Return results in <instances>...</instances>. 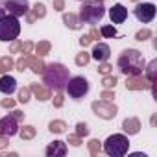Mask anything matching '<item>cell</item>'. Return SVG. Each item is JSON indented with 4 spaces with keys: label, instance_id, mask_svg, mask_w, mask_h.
I'll return each instance as SVG.
<instances>
[{
    "label": "cell",
    "instance_id": "cell-46",
    "mask_svg": "<svg viewBox=\"0 0 157 157\" xmlns=\"http://www.w3.org/2000/svg\"><path fill=\"white\" fill-rule=\"evenodd\" d=\"M11 115H13V117H15V118H17V122H19V120H22V118H24V113H22V111H19V109H15V111H13V113H11Z\"/></svg>",
    "mask_w": 157,
    "mask_h": 157
},
{
    "label": "cell",
    "instance_id": "cell-38",
    "mask_svg": "<svg viewBox=\"0 0 157 157\" xmlns=\"http://www.w3.org/2000/svg\"><path fill=\"white\" fill-rule=\"evenodd\" d=\"M0 105H2L4 109H13L15 107V100L13 98H4L2 102H0Z\"/></svg>",
    "mask_w": 157,
    "mask_h": 157
},
{
    "label": "cell",
    "instance_id": "cell-33",
    "mask_svg": "<svg viewBox=\"0 0 157 157\" xmlns=\"http://www.w3.org/2000/svg\"><path fill=\"white\" fill-rule=\"evenodd\" d=\"M148 37H151V32H150L148 28H142V30H139V32L135 33V39H137V41H146Z\"/></svg>",
    "mask_w": 157,
    "mask_h": 157
},
{
    "label": "cell",
    "instance_id": "cell-18",
    "mask_svg": "<svg viewBox=\"0 0 157 157\" xmlns=\"http://www.w3.org/2000/svg\"><path fill=\"white\" fill-rule=\"evenodd\" d=\"M63 22L70 30H82V26H83V22L80 21V17H78L76 13H65L63 15Z\"/></svg>",
    "mask_w": 157,
    "mask_h": 157
},
{
    "label": "cell",
    "instance_id": "cell-4",
    "mask_svg": "<svg viewBox=\"0 0 157 157\" xmlns=\"http://www.w3.org/2000/svg\"><path fill=\"white\" fill-rule=\"evenodd\" d=\"M102 150H104L107 155H111V157H122V155H126L128 150H129V140H128L126 135L115 133V135H109V137L105 139Z\"/></svg>",
    "mask_w": 157,
    "mask_h": 157
},
{
    "label": "cell",
    "instance_id": "cell-20",
    "mask_svg": "<svg viewBox=\"0 0 157 157\" xmlns=\"http://www.w3.org/2000/svg\"><path fill=\"white\" fill-rule=\"evenodd\" d=\"M13 67H15V61L11 59V56H4V57H0V74H8Z\"/></svg>",
    "mask_w": 157,
    "mask_h": 157
},
{
    "label": "cell",
    "instance_id": "cell-31",
    "mask_svg": "<svg viewBox=\"0 0 157 157\" xmlns=\"http://www.w3.org/2000/svg\"><path fill=\"white\" fill-rule=\"evenodd\" d=\"M76 135H78V137H82V139L89 135V128H87L85 122H78V124H76Z\"/></svg>",
    "mask_w": 157,
    "mask_h": 157
},
{
    "label": "cell",
    "instance_id": "cell-6",
    "mask_svg": "<svg viewBox=\"0 0 157 157\" xmlns=\"http://www.w3.org/2000/svg\"><path fill=\"white\" fill-rule=\"evenodd\" d=\"M65 89L72 100H82L89 93V82L83 76H74V78H68Z\"/></svg>",
    "mask_w": 157,
    "mask_h": 157
},
{
    "label": "cell",
    "instance_id": "cell-35",
    "mask_svg": "<svg viewBox=\"0 0 157 157\" xmlns=\"http://www.w3.org/2000/svg\"><path fill=\"white\" fill-rule=\"evenodd\" d=\"M32 50H33V43L32 41L21 43V54H32Z\"/></svg>",
    "mask_w": 157,
    "mask_h": 157
},
{
    "label": "cell",
    "instance_id": "cell-11",
    "mask_svg": "<svg viewBox=\"0 0 157 157\" xmlns=\"http://www.w3.org/2000/svg\"><path fill=\"white\" fill-rule=\"evenodd\" d=\"M150 82L146 80V76L139 74V76H129L126 80V89L128 91H144V89H150Z\"/></svg>",
    "mask_w": 157,
    "mask_h": 157
},
{
    "label": "cell",
    "instance_id": "cell-32",
    "mask_svg": "<svg viewBox=\"0 0 157 157\" xmlns=\"http://www.w3.org/2000/svg\"><path fill=\"white\" fill-rule=\"evenodd\" d=\"M30 94H32L30 87H22V89L19 91V102H21V104H26V102H30Z\"/></svg>",
    "mask_w": 157,
    "mask_h": 157
},
{
    "label": "cell",
    "instance_id": "cell-24",
    "mask_svg": "<svg viewBox=\"0 0 157 157\" xmlns=\"http://www.w3.org/2000/svg\"><path fill=\"white\" fill-rule=\"evenodd\" d=\"M48 129H50L52 133H63V131L67 129V124H65L63 120H52V122L48 124Z\"/></svg>",
    "mask_w": 157,
    "mask_h": 157
},
{
    "label": "cell",
    "instance_id": "cell-29",
    "mask_svg": "<svg viewBox=\"0 0 157 157\" xmlns=\"http://www.w3.org/2000/svg\"><path fill=\"white\" fill-rule=\"evenodd\" d=\"M15 68L19 72H24V68H28V54H22L17 61H15Z\"/></svg>",
    "mask_w": 157,
    "mask_h": 157
},
{
    "label": "cell",
    "instance_id": "cell-7",
    "mask_svg": "<svg viewBox=\"0 0 157 157\" xmlns=\"http://www.w3.org/2000/svg\"><path fill=\"white\" fill-rule=\"evenodd\" d=\"M91 109H93V113L96 117H100L104 120H113L117 117V113H118V107L109 100H94L91 104Z\"/></svg>",
    "mask_w": 157,
    "mask_h": 157
},
{
    "label": "cell",
    "instance_id": "cell-25",
    "mask_svg": "<svg viewBox=\"0 0 157 157\" xmlns=\"http://www.w3.org/2000/svg\"><path fill=\"white\" fill-rule=\"evenodd\" d=\"M74 61H76L78 67H85V65H89V61H91V54H87V52L83 50V52H80V54L76 56Z\"/></svg>",
    "mask_w": 157,
    "mask_h": 157
},
{
    "label": "cell",
    "instance_id": "cell-15",
    "mask_svg": "<svg viewBox=\"0 0 157 157\" xmlns=\"http://www.w3.org/2000/svg\"><path fill=\"white\" fill-rule=\"evenodd\" d=\"M67 155V144L63 140H54L46 146V157H63Z\"/></svg>",
    "mask_w": 157,
    "mask_h": 157
},
{
    "label": "cell",
    "instance_id": "cell-10",
    "mask_svg": "<svg viewBox=\"0 0 157 157\" xmlns=\"http://www.w3.org/2000/svg\"><path fill=\"white\" fill-rule=\"evenodd\" d=\"M8 11H10V15H13V17H24L26 15V11L30 10V4H28V0H8Z\"/></svg>",
    "mask_w": 157,
    "mask_h": 157
},
{
    "label": "cell",
    "instance_id": "cell-49",
    "mask_svg": "<svg viewBox=\"0 0 157 157\" xmlns=\"http://www.w3.org/2000/svg\"><path fill=\"white\" fill-rule=\"evenodd\" d=\"M80 2H83V0H80Z\"/></svg>",
    "mask_w": 157,
    "mask_h": 157
},
{
    "label": "cell",
    "instance_id": "cell-19",
    "mask_svg": "<svg viewBox=\"0 0 157 157\" xmlns=\"http://www.w3.org/2000/svg\"><path fill=\"white\" fill-rule=\"evenodd\" d=\"M28 67L35 72V74H43V70H44V61L39 57V56H32V54H28Z\"/></svg>",
    "mask_w": 157,
    "mask_h": 157
},
{
    "label": "cell",
    "instance_id": "cell-45",
    "mask_svg": "<svg viewBox=\"0 0 157 157\" xmlns=\"http://www.w3.org/2000/svg\"><path fill=\"white\" fill-rule=\"evenodd\" d=\"M8 144H10V137H4V135H0V150H4Z\"/></svg>",
    "mask_w": 157,
    "mask_h": 157
},
{
    "label": "cell",
    "instance_id": "cell-2",
    "mask_svg": "<svg viewBox=\"0 0 157 157\" xmlns=\"http://www.w3.org/2000/svg\"><path fill=\"white\" fill-rule=\"evenodd\" d=\"M68 68L61 63H50L43 70V83L50 91H63L68 82Z\"/></svg>",
    "mask_w": 157,
    "mask_h": 157
},
{
    "label": "cell",
    "instance_id": "cell-26",
    "mask_svg": "<svg viewBox=\"0 0 157 157\" xmlns=\"http://www.w3.org/2000/svg\"><path fill=\"white\" fill-rule=\"evenodd\" d=\"M32 13L35 15V19H43V17H46V6H44V4H41V2H37V4L33 6Z\"/></svg>",
    "mask_w": 157,
    "mask_h": 157
},
{
    "label": "cell",
    "instance_id": "cell-17",
    "mask_svg": "<svg viewBox=\"0 0 157 157\" xmlns=\"http://www.w3.org/2000/svg\"><path fill=\"white\" fill-rule=\"evenodd\" d=\"M30 91L35 94V98H37L39 102H46V100L52 98V91H50L48 87L41 85V83H32V85H30Z\"/></svg>",
    "mask_w": 157,
    "mask_h": 157
},
{
    "label": "cell",
    "instance_id": "cell-37",
    "mask_svg": "<svg viewBox=\"0 0 157 157\" xmlns=\"http://www.w3.org/2000/svg\"><path fill=\"white\" fill-rule=\"evenodd\" d=\"M70 146H82V137L78 135H68V140H67Z\"/></svg>",
    "mask_w": 157,
    "mask_h": 157
},
{
    "label": "cell",
    "instance_id": "cell-14",
    "mask_svg": "<svg viewBox=\"0 0 157 157\" xmlns=\"http://www.w3.org/2000/svg\"><path fill=\"white\" fill-rule=\"evenodd\" d=\"M109 17H111V22H113V24H122V22L128 19V10H126L122 4H115V6L109 10Z\"/></svg>",
    "mask_w": 157,
    "mask_h": 157
},
{
    "label": "cell",
    "instance_id": "cell-1",
    "mask_svg": "<svg viewBox=\"0 0 157 157\" xmlns=\"http://www.w3.org/2000/svg\"><path fill=\"white\" fill-rule=\"evenodd\" d=\"M144 67H146L144 57H142V54H140L137 48H126V50H122V54L118 56V68H120V72H122L126 78L142 74Z\"/></svg>",
    "mask_w": 157,
    "mask_h": 157
},
{
    "label": "cell",
    "instance_id": "cell-22",
    "mask_svg": "<svg viewBox=\"0 0 157 157\" xmlns=\"http://www.w3.org/2000/svg\"><path fill=\"white\" fill-rule=\"evenodd\" d=\"M35 128L33 126H24V128H21L19 129V135H21V139L22 140H32L33 137H35Z\"/></svg>",
    "mask_w": 157,
    "mask_h": 157
},
{
    "label": "cell",
    "instance_id": "cell-34",
    "mask_svg": "<svg viewBox=\"0 0 157 157\" xmlns=\"http://www.w3.org/2000/svg\"><path fill=\"white\" fill-rule=\"evenodd\" d=\"M111 70H113V67L107 63V61H102V65L98 67V72L100 74H104V76H107V74H111Z\"/></svg>",
    "mask_w": 157,
    "mask_h": 157
},
{
    "label": "cell",
    "instance_id": "cell-39",
    "mask_svg": "<svg viewBox=\"0 0 157 157\" xmlns=\"http://www.w3.org/2000/svg\"><path fill=\"white\" fill-rule=\"evenodd\" d=\"M100 98H102V100H109V102H113L115 94H113V91H109V89H104V91H102V94H100Z\"/></svg>",
    "mask_w": 157,
    "mask_h": 157
},
{
    "label": "cell",
    "instance_id": "cell-16",
    "mask_svg": "<svg viewBox=\"0 0 157 157\" xmlns=\"http://www.w3.org/2000/svg\"><path fill=\"white\" fill-rule=\"evenodd\" d=\"M140 120L137 118V117H129V118H124V122H122V129H124V133L126 135H137L139 131H140Z\"/></svg>",
    "mask_w": 157,
    "mask_h": 157
},
{
    "label": "cell",
    "instance_id": "cell-40",
    "mask_svg": "<svg viewBox=\"0 0 157 157\" xmlns=\"http://www.w3.org/2000/svg\"><path fill=\"white\" fill-rule=\"evenodd\" d=\"M91 43H93V39H91V35H82V37H80V44H82L83 48H85V46H89Z\"/></svg>",
    "mask_w": 157,
    "mask_h": 157
},
{
    "label": "cell",
    "instance_id": "cell-9",
    "mask_svg": "<svg viewBox=\"0 0 157 157\" xmlns=\"http://www.w3.org/2000/svg\"><path fill=\"white\" fill-rule=\"evenodd\" d=\"M17 133H19V126H17V118L13 115H8L4 118H0V135L13 137Z\"/></svg>",
    "mask_w": 157,
    "mask_h": 157
},
{
    "label": "cell",
    "instance_id": "cell-23",
    "mask_svg": "<svg viewBox=\"0 0 157 157\" xmlns=\"http://www.w3.org/2000/svg\"><path fill=\"white\" fill-rule=\"evenodd\" d=\"M146 68V80L150 82V83H155V70H157V61L153 59V61H150L148 63V67H144Z\"/></svg>",
    "mask_w": 157,
    "mask_h": 157
},
{
    "label": "cell",
    "instance_id": "cell-3",
    "mask_svg": "<svg viewBox=\"0 0 157 157\" xmlns=\"http://www.w3.org/2000/svg\"><path fill=\"white\" fill-rule=\"evenodd\" d=\"M105 15V8H104V0H83V4L80 8V21L83 24H98Z\"/></svg>",
    "mask_w": 157,
    "mask_h": 157
},
{
    "label": "cell",
    "instance_id": "cell-13",
    "mask_svg": "<svg viewBox=\"0 0 157 157\" xmlns=\"http://www.w3.org/2000/svg\"><path fill=\"white\" fill-rule=\"evenodd\" d=\"M15 91H17V80L10 74H2V78H0V93L10 96Z\"/></svg>",
    "mask_w": 157,
    "mask_h": 157
},
{
    "label": "cell",
    "instance_id": "cell-8",
    "mask_svg": "<svg viewBox=\"0 0 157 157\" xmlns=\"http://www.w3.org/2000/svg\"><path fill=\"white\" fill-rule=\"evenodd\" d=\"M133 13H135V17H137L139 22H144L146 24V22H151L155 19V6L151 2H142V4H137L135 6Z\"/></svg>",
    "mask_w": 157,
    "mask_h": 157
},
{
    "label": "cell",
    "instance_id": "cell-41",
    "mask_svg": "<svg viewBox=\"0 0 157 157\" xmlns=\"http://www.w3.org/2000/svg\"><path fill=\"white\" fill-rule=\"evenodd\" d=\"M21 50V43L15 39V41H11V46H10V54H15V52H19Z\"/></svg>",
    "mask_w": 157,
    "mask_h": 157
},
{
    "label": "cell",
    "instance_id": "cell-12",
    "mask_svg": "<svg viewBox=\"0 0 157 157\" xmlns=\"http://www.w3.org/2000/svg\"><path fill=\"white\" fill-rule=\"evenodd\" d=\"M109 56H111V48H109V44H105V43H96L94 46H93V52H91V57H94L96 61H107L109 59Z\"/></svg>",
    "mask_w": 157,
    "mask_h": 157
},
{
    "label": "cell",
    "instance_id": "cell-43",
    "mask_svg": "<svg viewBox=\"0 0 157 157\" xmlns=\"http://www.w3.org/2000/svg\"><path fill=\"white\" fill-rule=\"evenodd\" d=\"M54 10L56 11H63L65 10V2L63 0H54Z\"/></svg>",
    "mask_w": 157,
    "mask_h": 157
},
{
    "label": "cell",
    "instance_id": "cell-28",
    "mask_svg": "<svg viewBox=\"0 0 157 157\" xmlns=\"http://www.w3.org/2000/svg\"><path fill=\"white\" fill-rule=\"evenodd\" d=\"M100 35L102 37H117V28L111 26V24H105V26H102Z\"/></svg>",
    "mask_w": 157,
    "mask_h": 157
},
{
    "label": "cell",
    "instance_id": "cell-36",
    "mask_svg": "<svg viewBox=\"0 0 157 157\" xmlns=\"http://www.w3.org/2000/svg\"><path fill=\"white\" fill-rule=\"evenodd\" d=\"M52 100H54V107H63V104H65V96L61 94V91H57V94Z\"/></svg>",
    "mask_w": 157,
    "mask_h": 157
},
{
    "label": "cell",
    "instance_id": "cell-47",
    "mask_svg": "<svg viewBox=\"0 0 157 157\" xmlns=\"http://www.w3.org/2000/svg\"><path fill=\"white\" fill-rule=\"evenodd\" d=\"M26 19H28V22H30V24H32V22H35V15L32 13V10H28V11H26Z\"/></svg>",
    "mask_w": 157,
    "mask_h": 157
},
{
    "label": "cell",
    "instance_id": "cell-5",
    "mask_svg": "<svg viewBox=\"0 0 157 157\" xmlns=\"http://www.w3.org/2000/svg\"><path fill=\"white\" fill-rule=\"evenodd\" d=\"M21 33V22L17 17L13 15H4L0 17V41L4 43H10V41H15Z\"/></svg>",
    "mask_w": 157,
    "mask_h": 157
},
{
    "label": "cell",
    "instance_id": "cell-48",
    "mask_svg": "<svg viewBox=\"0 0 157 157\" xmlns=\"http://www.w3.org/2000/svg\"><path fill=\"white\" fill-rule=\"evenodd\" d=\"M133 2H139V0H133Z\"/></svg>",
    "mask_w": 157,
    "mask_h": 157
},
{
    "label": "cell",
    "instance_id": "cell-30",
    "mask_svg": "<svg viewBox=\"0 0 157 157\" xmlns=\"http://www.w3.org/2000/svg\"><path fill=\"white\" fill-rule=\"evenodd\" d=\"M118 82H117V78L115 76H104V80H102V85H104V89H115V85H117Z\"/></svg>",
    "mask_w": 157,
    "mask_h": 157
},
{
    "label": "cell",
    "instance_id": "cell-21",
    "mask_svg": "<svg viewBox=\"0 0 157 157\" xmlns=\"http://www.w3.org/2000/svg\"><path fill=\"white\" fill-rule=\"evenodd\" d=\"M33 48H35V54H37L39 57H43V56H46V54L50 52L52 44H50V41H39Z\"/></svg>",
    "mask_w": 157,
    "mask_h": 157
},
{
    "label": "cell",
    "instance_id": "cell-42",
    "mask_svg": "<svg viewBox=\"0 0 157 157\" xmlns=\"http://www.w3.org/2000/svg\"><path fill=\"white\" fill-rule=\"evenodd\" d=\"M8 0H0V17H4L6 13H8Z\"/></svg>",
    "mask_w": 157,
    "mask_h": 157
},
{
    "label": "cell",
    "instance_id": "cell-44",
    "mask_svg": "<svg viewBox=\"0 0 157 157\" xmlns=\"http://www.w3.org/2000/svg\"><path fill=\"white\" fill-rule=\"evenodd\" d=\"M89 35H91V39H93V41H94V39L98 41V39L102 37V35H100V32H98V28H91V32H89Z\"/></svg>",
    "mask_w": 157,
    "mask_h": 157
},
{
    "label": "cell",
    "instance_id": "cell-27",
    "mask_svg": "<svg viewBox=\"0 0 157 157\" xmlns=\"http://www.w3.org/2000/svg\"><path fill=\"white\" fill-rule=\"evenodd\" d=\"M100 151H102L100 140H98V139H91V140H89V153H91V155H98Z\"/></svg>",
    "mask_w": 157,
    "mask_h": 157
}]
</instances>
